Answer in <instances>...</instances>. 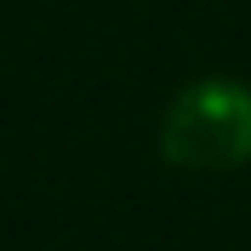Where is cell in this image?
I'll return each instance as SVG.
<instances>
[{"mask_svg":"<svg viewBox=\"0 0 251 251\" xmlns=\"http://www.w3.org/2000/svg\"><path fill=\"white\" fill-rule=\"evenodd\" d=\"M160 154L177 172H240L251 160V86L234 75L188 80L166 103Z\"/></svg>","mask_w":251,"mask_h":251,"instance_id":"obj_1","label":"cell"}]
</instances>
